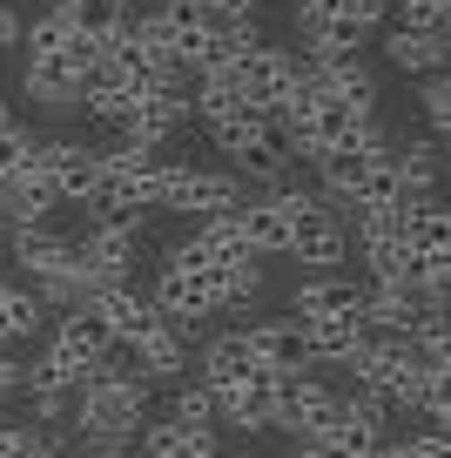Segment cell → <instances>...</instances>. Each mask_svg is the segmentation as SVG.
<instances>
[{"instance_id": "1", "label": "cell", "mask_w": 451, "mask_h": 458, "mask_svg": "<svg viewBox=\"0 0 451 458\" xmlns=\"http://www.w3.org/2000/svg\"><path fill=\"white\" fill-rule=\"evenodd\" d=\"M149 385H141L135 371H122V364H95V371L74 385V431H108V438H135L141 425H149Z\"/></svg>"}, {"instance_id": "2", "label": "cell", "mask_w": 451, "mask_h": 458, "mask_svg": "<svg viewBox=\"0 0 451 458\" xmlns=\"http://www.w3.org/2000/svg\"><path fill=\"white\" fill-rule=\"evenodd\" d=\"M311 74V61L303 55H290V47H250V55L236 61V68H223V81L236 88V101L243 108H256V114H277V101L290 95L296 81ZM209 81V74H202Z\"/></svg>"}, {"instance_id": "3", "label": "cell", "mask_w": 451, "mask_h": 458, "mask_svg": "<svg viewBox=\"0 0 451 458\" xmlns=\"http://www.w3.org/2000/svg\"><path fill=\"white\" fill-rule=\"evenodd\" d=\"M149 303H156V310H162V324H169V330H183V337H196V330L209 324V317H223V303H216V284H209V276L183 270V263H169V257L156 263Z\"/></svg>"}, {"instance_id": "4", "label": "cell", "mask_w": 451, "mask_h": 458, "mask_svg": "<svg viewBox=\"0 0 451 458\" xmlns=\"http://www.w3.org/2000/svg\"><path fill=\"white\" fill-rule=\"evenodd\" d=\"M330 418H337V391L324 385V377H311V371H277V425L269 431H283V438H311V431H324Z\"/></svg>"}, {"instance_id": "5", "label": "cell", "mask_w": 451, "mask_h": 458, "mask_svg": "<svg viewBox=\"0 0 451 458\" xmlns=\"http://www.w3.org/2000/svg\"><path fill=\"white\" fill-rule=\"evenodd\" d=\"M34 169L47 175V189H55L61 209H68V202H81L88 189H95V175H101V142H81V135H41Z\"/></svg>"}, {"instance_id": "6", "label": "cell", "mask_w": 451, "mask_h": 458, "mask_svg": "<svg viewBox=\"0 0 451 458\" xmlns=\"http://www.w3.org/2000/svg\"><path fill=\"white\" fill-rule=\"evenodd\" d=\"M290 257L311 263V276H337V263L351 257V229H344L337 202H317L311 216L290 223Z\"/></svg>"}, {"instance_id": "7", "label": "cell", "mask_w": 451, "mask_h": 458, "mask_svg": "<svg viewBox=\"0 0 451 458\" xmlns=\"http://www.w3.org/2000/svg\"><path fill=\"white\" fill-rule=\"evenodd\" d=\"M47 351H55V358L68 364L74 377H88L95 364L115 358V337H108V324H101L88 303H74V310H61V324H55V337H47Z\"/></svg>"}, {"instance_id": "8", "label": "cell", "mask_w": 451, "mask_h": 458, "mask_svg": "<svg viewBox=\"0 0 451 458\" xmlns=\"http://www.w3.org/2000/svg\"><path fill=\"white\" fill-rule=\"evenodd\" d=\"M209 398H216V425H236L243 438L277 425V371H256V377H243V385H229V391H209Z\"/></svg>"}, {"instance_id": "9", "label": "cell", "mask_w": 451, "mask_h": 458, "mask_svg": "<svg viewBox=\"0 0 451 458\" xmlns=\"http://www.w3.org/2000/svg\"><path fill=\"white\" fill-rule=\"evenodd\" d=\"M135 452L141 458H223V438H216V425H175V418L149 411V425L135 431Z\"/></svg>"}, {"instance_id": "10", "label": "cell", "mask_w": 451, "mask_h": 458, "mask_svg": "<svg viewBox=\"0 0 451 458\" xmlns=\"http://www.w3.org/2000/svg\"><path fill=\"white\" fill-rule=\"evenodd\" d=\"M243 351H250L256 371H311V351H303V330L290 317H263V324L243 330Z\"/></svg>"}, {"instance_id": "11", "label": "cell", "mask_w": 451, "mask_h": 458, "mask_svg": "<svg viewBox=\"0 0 451 458\" xmlns=\"http://www.w3.org/2000/svg\"><path fill=\"white\" fill-rule=\"evenodd\" d=\"M55 209L61 196L47 189L41 169H21L14 182H0V223L7 229H55Z\"/></svg>"}, {"instance_id": "12", "label": "cell", "mask_w": 451, "mask_h": 458, "mask_svg": "<svg viewBox=\"0 0 451 458\" xmlns=\"http://www.w3.org/2000/svg\"><path fill=\"white\" fill-rule=\"evenodd\" d=\"M378 445H384V425L337 411L324 431H311V438L296 445V458H378Z\"/></svg>"}, {"instance_id": "13", "label": "cell", "mask_w": 451, "mask_h": 458, "mask_svg": "<svg viewBox=\"0 0 451 458\" xmlns=\"http://www.w3.org/2000/svg\"><path fill=\"white\" fill-rule=\"evenodd\" d=\"M364 303V284L351 276H303L290 290V324H311V317H357Z\"/></svg>"}, {"instance_id": "14", "label": "cell", "mask_w": 451, "mask_h": 458, "mask_svg": "<svg viewBox=\"0 0 451 458\" xmlns=\"http://www.w3.org/2000/svg\"><path fill=\"white\" fill-rule=\"evenodd\" d=\"M236 236H243V250H250V257H290V216H283L269 196H243Z\"/></svg>"}, {"instance_id": "15", "label": "cell", "mask_w": 451, "mask_h": 458, "mask_svg": "<svg viewBox=\"0 0 451 458\" xmlns=\"http://www.w3.org/2000/svg\"><path fill=\"white\" fill-rule=\"evenodd\" d=\"M128 358H135V377H141V385H175V377L189 371V337L162 324L156 337H141Z\"/></svg>"}, {"instance_id": "16", "label": "cell", "mask_w": 451, "mask_h": 458, "mask_svg": "<svg viewBox=\"0 0 451 458\" xmlns=\"http://www.w3.org/2000/svg\"><path fill=\"white\" fill-rule=\"evenodd\" d=\"M61 28L74 34V41H115V34L128 28V0H55Z\"/></svg>"}, {"instance_id": "17", "label": "cell", "mask_w": 451, "mask_h": 458, "mask_svg": "<svg viewBox=\"0 0 451 458\" xmlns=\"http://www.w3.org/2000/svg\"><path fill=\"white\" fill-rule=\"evenodd\" d=\"M303 330V351H311V364H351L357 344H364V324L357 317H311Z\"/></svg>"}, {"instance_id": "18", "label": "cell", "mask_w": 451, "mask_h": 458, "mask_svg": "<svg viewBox=\"0 0 451 458\" xmlns=\"http://www.w3.org/2000/svg\"><path fill=\"white\" fill-rule=\"evenodd\" d=\"M196 377H202L209 391H229V385H243V377H256L250 351H243V330H223V337H209V344H202Z\"/></svg>"}, {"instance_id": "19", "label": "cell", "mask_w": 451, "mask_h": 458, "mask_svg": "<svg viewBox=\"0 0 451 458\" xmlns=\"http://www.w3.org/2000/svg\"><path fill=\"white\" fill-rule=\"evenodd\" d=\"M391 175L404 196H438L445 182V162H438V142H397L391 148Z\"/></svg>"}, {"instance_id": "20", "label": "cell", "mask_w": 451, "mask_h": 458, "mask_svg": "<svg viewBox=\"0 0 451 458\" xmlns=\"http://www.w3.org/2000/svg\"><path fill=\"white\" fill-rule=\"evenodd\" d=\"M41 324H47V303L34 297V290H14V284H7V297H0V358H7L14 344L41 337Z\"/></svg>"}, {"instance_id": "21", "label": "cell", "mask_w": 451, "mask_h": 458, "mask_svg": "<svg viewBox=\"0 0 451 458\" xmlns=\"http://www.w3.org/2000/svg\"><path fill=\"white\" fill-rule=\"evenodd\" d=\"M384 61L404 74H438L445 68V34H411V28H391L384 34Z\"/></svg>"}, {"instance_id": "22", "label": "cell", "mask_w": 451, "mask_h": 458, "mask_svg": "<svg viewBox=\"0 0 451 458\" xmlns=\"http://www.w3.org/2000/svg\"><path fill=\"white\" fill-rule=\"evenodd\" d=\"M209 284H216V303H223V310H236V303H256V297H263V257H250V250H243V257L216 263Z\"/></svg>"}, {"instance_id": "23", "label": "cell", "mask_w": 451, "mask_h": 458, "mask_svg": "<svg viewBox=\"0 0 451 458\" xmlns=\"http://www.w3.org/2000/svg\"><path fill=\"white\" fill-rule=\"evenodd\" d=\"M162 418H175V425H216L209 385H202V377H175V385H169V411H162Z\"/></svg>"}, {"instance_id": "24", "label": "cell", "mask_w": 451, "mask_h": 458, "mask_svg": "<svg viewBox=\"0 0 451 458\" xmlns=\"http://www.w3.org/2000/svg\"><path fill=\"white\" fill-rule=\"evenodd\" d=\"M34 148H41V135L7 122V129H0V182H14L21 169H34Z\"/></svg>"}, {"instance_id": "25", "label": "cell", "mask_w": 451, "mask_h": 458, "mask_svg": "<svg viewBox=\"0 0 451 458\" xmlns=\"http://www.w3.org/2000/svg\"><path fill=\"white\" fill-rule=\"evenodd\" d=\"M445 7H451V0H391V28H411V34H445Z\"/></svg>"}, {"instance_id": "26", "label": "cell", "mask_w": 451, "mask_h": 458, "mask_svg": "<svg viewBox=\"0 0 451 458\" xmlns=\"http://www.w3.org/2000/svg\"><path fill=\"white\" fill-rule=\"evenodd\" d=\"M21 41H28V61H47L55 47H68V28H61V14L47 7V14L21 21Z\"/></svg>"}, {"instance_id": "27", "label": "cell", "mask_w": 451, "mask_h": 458, "mask_svg": "<svg viewBox=\"0 0 451 458\" xmlns=\"http://www.w3.org/2000/svg\"><path fill=\"white\" fill-rule=\"evenodd\" d=\"M418 108H424V122H431V142H438V135H445V122H451V88H445V68H438V74H424Z\"/></svg>"}, {"instance_id": "28", "label": "cell", "mask_w": 451, "mask_h": 458, "mask_svg": "<svg viewBox=\"0 0 451 458\" xmlns=\"http://www.w3.org/2000/svg\"><path fill=\"white\" fill-rule=\"evenodd\" d=\"M397 445H404V458H451V438H445V431H404V438H397Z\"/></svg>"}, {"instance_id": "29", "label": "cell", "mask_w": 451, "mask_h": 458, "mask_svg": "<svg viewBox=\"0 0 451 458\" xmlns=\"http://www.w3.org/2000/svg\"><path fill=\"white\" fill-rule=\"evenodd\" d=\"M14 458H68V438H47V431H28V445H21Z\"/></svg>"}, {"instance_id": "30", "label": "cell", "mask_w": 451, "mask_h": 458, "mask_svg": "<svg viewBox=\"0 0 451 458\" xmlns=\"http://www.w3.org/2000/svg\"><path fill=\"white\" fill-rule=\"evenodd\" d=\"M7 398H21V364L14 358H0V404Z\"/></svg>"}, {"instance_id": "31", "label": "cell", "mask_w": 451, "mask_h": 458, "mask_svg": "<svg viewBox=\"0 0 451 458\" xmlns=\"http://www.w3.org/2000/svg\"><path fill=\"white\" fill-rule=\"evenodd\" d=\"M14 41H21V14L0 0V47H14Z\"/></svg>"}, {"instance_id": "32", "label": "cell", "mask_w": 451, "mask_h": 458, "mask_svg": "<svg viewBox=\"0 0 451 458\" xmlns=\"http://www.w3.org/2000/svg\"><path fill=\"white\" fill-rule=\"evenodd\" d=\"M202 7H216V14H263V0H202Z\"/></svg>"}, {"instance_id": "33", "label": "cell", "mask_w": 451, "mask_h": 458, "mask_svg": "<svg viewBox=\"0 0 451 458\" xmlns=\"http://www.w3.org/2000/svg\"><path fill=\"white\" fill-rule=\"evenodd\" d=\"M7 122H14V114H7V101H0V129H7Z\"/></svg>"}, {"instance_id": "34", "label": "cell", "mask_w": 451, "mask_h": 458, "mask_svg": "<svg viewBox=\"0 0 451 458\" xmlns=\"http://www.w3.org/2000/svg\"><path fill=\"white\" fill-rule=\"evenodd\" d=\"M0 297H7V276H0Z\"/></svg>"}, {"instance_id": "35", "label": "cell", "mask_w": 451, "mask_h": 458, "mask_svg": "<svg viewBox=\"0 0 451 458\" xmlns=\"http://www.w3.org/2000/svg\"><path fill=\"white\" fill-rule=\"evenodd\" d=\"M122 458H141V452H122Z\"/></svg>"}]
</instances>
